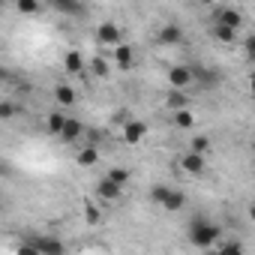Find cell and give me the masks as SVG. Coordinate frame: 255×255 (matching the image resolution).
<instances>
[{"label":"cell","instance_id":"obj_24","mask_svg":"<svg viewBox=\"0 0 255 255\" xmlns=\"http://www.w3.org/2000/svg\"><path fill=\"white\" fill-rule=\"evenodd\" d=\"M105 177H108V180H114L117 186H126V183H129V171L120 168V165H117V168H108V174H105Z\"/></svg>","mask_w":255,"mask_h":255},{"label":"cell","instance_id":"obj_27","mask_svg":"<svg viewBox=\"0 0 255 255\" xmlns=\"http://www.w3.org/2000/svg\"><path fill=\"white\" fill-rule=\"evenodd\" d=\"M84 219H87L90 225H96V222L102 219V213H99V207H93L90 201H84Z\"/></svg>","mask_w":255,"mask_h":255},{"label":"cell","instance_id":"obj_2","mask_svg":"<svg viewBox=\"0 0 255 255\" xmlns=\"http://www.w3.org/2000/svg\"><path fill=\"white\" fill-rule=\"evenodd\" d=\"M96 42L99 45H105V48H117V45H123V30H120V24L117 21H102V24H96Z\"/></svg>","mask_w":255,"mask_h":255},{"label":"cell","instance_id":"obj_28","mask_svg":"<svg viewBox=\"0 0 255 255\" xmlns=\"http://www.w3.org/2000/svg\"><path fill=\"white\" fill-rule=\"evenodd\" d=\"M12 117H15V105L9 99H3L0 102V120H12Z\"/></svg>","mask_w":255,"mask_h":255},{"label":"cell","instance_id":"obj_8","mask_svg":"<svg viewBox=\"0 0 255 255\" xmlns=\"http://www.w3.org/2000/svg\"><path fill=\"white\" fill-rule=\"evenodd\" d=\"M93 192H96V198H102V201H117V198L123 195V186H117L114 180H108V177H102V180H96V186H93Z\"/></svg>","mask_w":255,"mask_h":255},{"label":"cell","instance_id":"obj_11","mask_svg":"<svg viewBox=\"0 0 255 255\" xmlns=\"http://www.w3.org/2000/svg\"><path fill=\"white\" fill-rule=\"evenodd\" d=\"M114 63H117V69H120V72H126V69H132V63H135V54H132V48L126 45V42L114 48Z\"/></svg>","mask_w":255,"mask_h":255},{"label":"cell","instance_id":"obj_30","mask_svg":"<svg viewBox=\"0 0 255 255\" xmlns=\"http://www.w3.org/2000/svg\"><path fill=\"white\" fill-rule=\"evenodd\" d=\"M18 255H39L36 240H24V243H18Z\"/></svg>","mask_w":255,"mask_h":255},{"label":"cell","instance_id":"obj_33","mask_svg":"<svg viewBox=\"0 0 255 255\" xmlns=\"http://www.w3.org/2000/svg\"><path fill=\"white\" fill-rule=\"evenodd\" d=\"M249 93H252V96H255V72H252V75H249Z\"/></svg>","mask_w":255,"mask_h":255},{"label":"cell","instance_id":"obj_12","mask_svg":"<svg viewBox=\"0 0 255 255\" xmlns=\"http://www.w3.org/2000/svg\"><path fill=\"white\" fill-rule=\"evenodd\" d=\"M75 162H78L81 168H93V165L99 162V147H96V144H84V147L78 150Z\"/></svg>","mask_w":255,"mask_h":255},{"label":"cell","instance_id":"obj_13","mask_svg":"<svg viewBox=\"0 0 255 255\" xmlns=\"http://www.w3.org/2000/svg\"><path fill=\"white\" fill-rule=\"evenodd\" d=\"M180 168L186 171V174H204V156H198V153H183V159H180Z\"/></svg>","mask_w":255,"mask_h":255},{"label":"cell","instance_id":"obj_5","mask_svg":"<svg viewBox=\"0 0 255 255\" xmlns=\"http://www.w3.org/2000/svg\"><path fill=\"white\" fill-rule=\"evenodd\" d=\"M120 135H123L126 144H138V141H144V135H147V123H144V120H126Z\"/></svg>","mask_w":255,"mask_h":255},{"label":"cell","instance_id":"obj_14","mask_svg":"<svg viewBox=\"0 0 255 255\" xmlns=\"http://www.w3.org/2000/svg\"><path fill=\"white\" fill-rule=\"evenodd\" d=\"M81 132H84V123H81V120H75V117H69V120H66V126H63V135H60V138H63L66 144H75V141L81 138Z\"/></svg>","mask_w":255,"mask_h":255},{"label":"cell","instance_id":"obj_10","mask_svg":"<svg viewBox=\"0 0 255 255\" xmlns=\"http://www.w3.org/2000/svg\"><path fill=\"white\" fill-rule=\"evenodd\" d=\"M192 69H195V84H201V87H219L222 75L216 69H207V66H192Z\"/></svg>","mask_w":255,"mask_h":255},{"label":"cell","instance_id":"obj_31","mask_svg":"<svg viewBox=\"0 0 255 255\" xmlns=\"http://www.w3.org/2000/svg\"><path fill=\"white\" fill-rule=\"evenodd\" d=\"M243 48H246V57L255 63V36H246V42H243Z\"/></svg>","mask_w":255,"mask_h":255},{"label":"cell","instance_id":"obj_18","mask_svg":"<svg viewBox=\"0 0 255 255\" xmlns=\"http://www.w3.org/2000/svg\"><path fill=\"white\" fill-rule=\"evenodd\" d=\"M210 36H213L216 42H222V45H231V42H237V30H231V27H222V24H213V27H210Z\"/></svg>","mask_w":255,"mask_h":255},{"label":"cell","instance_id":"obj_3","mask_svg":"<svg viewBox=\"0 0 255 255\" xmlns=\"http://www.w3.org/2000/svg\"><path fill=\"white\" fill-rule=\"evenodd\" d=\"M168 84H171V90H186V87H192V84H195V69L186 66V63L171 66V69H168Z\"/></svg>","mask_w":255,"mask_h":255},{"label":"cell","instance_id":"obj_17","mask_svg":"<svg viewBox=\"0 0 255 255\" xmlns=\"http://www.w3.org/2000/svg\"><path fill=\"white\" fill-rule=\"evenodd\" d=\"M183 207H186V195H183L180 189H171L168 198L162 201V210H168V213H177V210H183Z\"/></svg>","mask_w":255,"mask_h":255},{"label":"cell","instance_id":"obj_32","mask_svg":"<svg viewBox=\"0 0 255 255\" xmlns=\"http://www.w3.org/2000/svg\"><path fill=\"white\" fill-rule=\"evenodd\" d=\"M246 216H249V219H252V222H255V201H252V204H249V210H246Z\"/></svg>","mask_w":255,"mask_h":255},{"label":"cell","instance_id":"obj_34","mask_svg":"<svg viewBox=\"0 0 255 255\" xmlns=\"http://www.w3.org/2000/svg\"><path fill=\"white\" fill-rule=\"evenodd\" d=\"M204 255H219V246H216V249H207Z\"/></svg>","mask_w":255,"mask_h":255},{"label":"cell","instance_id":"obj_19","mask_svg":"<svg viewBox=\"0 0 255 255\" xmlns=\"http://www.w3.org/2000/svg\"><path fill=\"white\" fill-rule=\"evenodd\" d=\"M54 99H57L60 105H75L78 93H75V87H69V84H57V87H54Z\"/></svg>","mask_w":255,"mask_h":255},{"label":"cell","instance_id":"obj_25","mask_svg":"<svg viewBox=\"0 0 255 255\" xmlns=\"http://www.w3.org/2000/svg\"><path fill=\"white\" fill-rule=\"evenodd\" d=\"M219 255H243V246L237 240H225L219 243Z\"/></svg>","mask_w":255,"mask_h":255},{"label":"cell","instance_id":"obj_29","mask_svg":"<svg viewBox=\"0 0 255 255\" xmlns=\"http://www.w3.org/2000/svg\"><path fill=\"white\" fill-rule=\"evenodd\" d=\"M168 192H171V186H153V189H150V198H153L156 204H162V201L168 198Z\"/></svg>","mask_w":255,"mask_h":255},{"label":"cell","instance_id":"obj_16","mask_svg":"<svg viewBox=\"0 0 255 255\" xmlns=\"http://www.w3.org/2000/svg\"><path fill=\"white\" fill-rule=\"evenodd\" d=\"M165 108L177 114V111H183V108H189V96H186L183 90H171V93L165 96Z\"/></svg>","mask_w":255,"mask_h":255},{"label":"cell","instance_id":"obj_26","mask_svg":"<svg viewBox=\"0 0 255 255\" xmlns=\"http://www.w3.org/2000/svg\"><path fill=\"white\" fill-rule=\"evenodd\" d=\"M90 69H93L96 78H105V75H108V63H105V57H93V60H90Z\"/></svg>","mask_w":255,"mask_h":255},{"label":"cell","instance_id":"obj_20","mask_svg":"<svg viewBox=\"0 0 255 255\" xmlns=\"http://www.w3.org/2000/svg\"><path fill=\"white\" fill-rule=\"evenodd\" d=\"M63 66H66V72H84V57L72 48V51H66V57H63Z\"/></svg>","mask_w":255,"mask_h":255},{"label":"cell","instance_id":"obj_22","mask_svg":"<svg viewBox=\"0 0 255 255\" xmlns=\"http://www.w3.org/2000/svg\"><path fill=\"white\" fill-rule=\"evenodd\" d=\"M210 147H213V144H210V138H207V135H195V138H192V144H189V150H192V153H198V156L210 153Z\"/></svg>","mask_w":255,"mask_h":255},{"label":"cell","instance_id":"obj_7","mask_svg":"<svg viewBox=\"0 0 255 255\" xmlns=\"http://www.w3.org/2000/svg\"><path fill=\"white\" fill-rule=\"evenodd\" d=\"M156 39H159V45H168V48H171V45H180V42H183V27L174 24V21H168V24L159 27V36H156Z\"/></svg>","mask_w":255,"mask_h":255},{"label":"cell","instance_id":"obj_1","mask_svg":"<svg viewBox=\"0 0 255 255\" xmlns=\"http://www.w3.org/2000/svg\"><path fill=\"white\" fill-rule=\"evenodd\" d=\"M222 237V228L216 225V222H210V219H204V216H195L192 222H189V243L192 246H198V249H213V243Z\"/></svg>","mask_w":255,"mask_h":255},{"label":"cell","instance_id":"obj_21","mask_svg":"<svg viewBox=\"0 0 255 255\" xmlns=\"http://www.w3.org/2000/svg\"><path fill=\"white\" fill-rule=\"evenodd\" d=\"M192 123H195L192 108H183V111H177V114H174V126H177V129H192Z\"/></svg>","mask_w":255,"mask_h":255},{"label":"cell","instance_id":"obj_6","mask_svg":"<svg viewBox=\"0 0 255 255\" xmlns=\"http://www.w3.org/2000/svg\"><path fill=\"white\" fill-rule=\"evenodd\" d=\"M48 6H51L54 12H60V15H69V18H81V15L87 12V6L78 3V0H51Z\"/></svg>","mask_w":255,"mask_h":255},{"label":"cell","instance_id":"obj_9","mask_svg":"<svg viewBox=\"0 0 255 255\" xmlns=\"http://www.w3.org/2000/svg\"><path fill=\"white\" fill-rule=\"evenodd\" d=\"M33 240H36V246H39V255H66V246H63L60 237L45 234V237H33Z\"/></svg>","mask_w":255,"mask_h":255},{"label":"cell","instance_id":"obj_15","mask_svg":"<svg viewBox=\"0 0 255 255\" xmlns=\"http://www.w3.org/2000/svg\"><path fill=\"white\" fill-rule=\"evenodd\" d=\"M66 120H69L66 114H60V111H51V114L45 117V129H48V135H57V138H60V135H63V126H66Z\"/></svg>","mask_w":255,"mask_h":255},{"label":"cell","instance_id":"obj_23","mask_svg":"<svg viewBox=\"0 0 255 255\" xmlns=\"http://www.w3.org/2000/svg\"><path fill=\"white\" fill-rule=\"evenodd\" d=\"M15 9H18L21 15H36L42 6H39V0H15Z\"/></svg>","mask_w":255,"mask_h":255},{"label":"cell","instance_id":"obj_4","mask_svg":"<svg viewBox=\"0 0 255 255\" xmlns=\"http://www.w3.org/2000/svg\"><path fill=\"white\" fill-rule=\"evenodd\" d=\"M213 24H222V27L240 30V24H243V15H240V9H231V6H219V9L213 12Z\"/></svg>","mask_w":255,"mask_h":255}]
</instances>
